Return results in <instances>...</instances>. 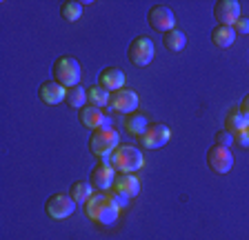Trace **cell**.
I'll return each mask as SVG.
<instances>
[{"instance_id": "6da1fadb", "label": "cell", "mask_w": 249, "mask_h": 240, "mask_svg": "<svg viewBox=\"0 0 249 240\" xmlns=\"http://www.w3.org/2000/svg\"><path fill=\"white\" fill-rule=\"evenodd\" d=\"M120 209L111 203V198L107 196V191H93L91 198L85 203V216L91 223H98L103 227H109L118 220Z\"/></svg>"}, {"instance_id": "7a4b0ae2", "label": "cell", "mask_w": 249, "mask_h": 240, "mask_svg": "<svg viewBox=\"0 0 249 240\" xmlns=\"http://www.w3.org/2000/svg\"><path fill=\"white\" fill-rule=\"evenodd\" d=\"M103 160H107L116 169V173H134L145 165V156L140 152V147L134 145H118L111 152V156L103 158Z\"/></svg>"}, {"instance_id": "3957f363", "label": "cell", "mask_w": 249, "mask_h": 240, "mask_svg": "<svg viewBox=\"0 0 249 240\" xmlns=\"http://www.w3.org/2000/svg\"><path fill=\"white\" fill-rule=\"evenodd\" d=\"M53 71V80L60 83L62 87H76L80 85V76H83V69H80V63H78L73 56H60L56 58V63L52 67Z\"/></svg>"}, {"instance_id": "277c9868", "label": "cell", "mask_w": 249, "mask_h": 240, "mask_svg": "<svg viewBox=\"0 0 249 240\" xmlns=\"http://www.w3.org/2000/svg\"><path fill=\"white\" fill-rule=\"evenodd\" d=\"M118 145H120V136L114 127H109V129H96V131H91V136H89V152H91V156L98 158V160L111 156V152H114Z\"/></svg>"}, {"instance_id": "5b68a950", "label": "cell", "mask_w": 249, "mask_h": 240, "mask_svg": "<svg viewBox=\"0 0 249 240\" xmlns=\"http://www.w3.org/2000/svg\"><path fill=\"white\" fill-rule=\"evenodd\" d=\"M156 56L154 40L149 36H136L127 47V58L134 67H147Z\"/></svg>"}, {"instance_id": "8992f818", "label": "cell", "mask_w": 249, "mask_h": 240, "mask_svg": "<svg viewBox=\"0 0 249 240\" xmlns=\"http://www.w3.org/2000/svg\"><path fill=\"white\" fill-rule=\"evenodd\" d=\"M171 129L165 122H149V127L145 129V134L138 138L140 149H160L169 142Z\"/></svg>"}, {"instance_id": "52a82bcc", "label": "cell", "mask_w": 249, "mask_h": 240, "mask_svg": "<svg viewBox=\"0 0 249 240\" xmlns=\"http://www.w3.org/2000/svg\"><path fill=\"white\" fill-rule=\"evenodd\" d=\"M207 167L213 173L223 176L229 173L233 169V154L229 147H220V145H212L207 149Z\"/></svg>"}, {"instance_id": "ba28073f", "label": "cell", "mask_w": 249, "mask_h": 240, "mask_svg": "<svg viewBox=\"0 0 249 240\" xmlns=\"http://www.w3.org/2000/svg\"><path fill=\"white\" fill-rule=\"evenodd\" d=\"M73 209H76V203L69 193H52L45 203V211L49 218L53 220H65L73 214Z\"/></svg>"}, {"instance_id": "9c48e42d", "label": "cell", "mask_w": 249, "mask_h": 240, "mask_svg": "<svg viewBox=\"0 0 249 240\" xmlns=\"http://www.w3.org/2000/svg\"><path fill=\"white\" fill-rule=\"evenodd\" d=\"M147 22H149V27L154 29V32L162 34L165 36L167 32H171V29H176V18H174V11L169 9L167 5H154L149 9V14H147Z\"/></svg>"}, {"instance_id": "30bf717a", "label": "cell", "mask_w": 249, "mask_h": 240, "mask_svg": "<svg viewBox=\"0 0 249 240\" xmlns=\"http://www.w3.org/2000/svg\"><path fill=\"white\" fill-rule=\"evenodd\" d=\"M114 180H116V169L111 167L107 160L100 158V160L91 167L89 183L93 185V189H98V191H107V189L114 187Z\"/></svg>"}, {"instance_id": "8fae6325", "label": "cell", "mask_w": 249, "mask_h": 240, "mask_svg": "<svg viewBox=\"0 0 249 240\" xmlns=\"http://www.w3.org/2000/svg\"><path fill=\"white\" fill-rule=\"evenodd\" d=\"M78 120L80 125L87 127L89 131H96V129H109L111 127V118L105 114L103 109L98 107H91V104H85L83 109L78 111Z\"/></svg>"}, {"instance_id": "7c38bea8", "label": "cell", "mask_w": 249, "mask_h": 240, "mask_svg": "<svg viewBox=\"0 0 249 240\" xmlns=\"http://www.w3.org/2000/svg\"><path fill=\"white\" fill-rule=\"evenodd\" d=\"M138 94H136L134 89H118V91H114L111 94V98H109V107L114 111H118V114H124V116H129L134 114L136 109H138Z\"/></svg>"}, {"instance_id": "4fadbf2b", "label": "cell", "mask_w": 249, "mask_h": 240, "mask_svg": "<svg viewBox=\"0 0 249 240\" xmlns=\"http://www.w3.org/2000/svg\"><path fill=\"white\" fill-rule=\"evenodd\" d=\"M213 18L218 20V25L233 27L240 18V2L238 0H218L213 5Z\"/></svg>"}, {"instance_id": "5bb4252c", "label": "cell", "mask_w": 249, "mask_h": 240, "mask_svg": "<svg viewBox=\"0 0 249 240\" xmlns=\"http://www.w3.org/2000/svg\"><path fill=\"white\" fill-rule=\"evenodd\" d=\"M65 96H67V87H62L56 80H47L38 87V98L45 104H58L65 103Z\"/></svg>"}, {"instance_id": "9a60e30c", "label": "cell", "mask_w": 249, "mask_h": 240, "mask_svg": "<svg viewBox=\"0 0 249 240\" xmlns=\"http://www.w3.org/2000/svg\"><path fill=\"white\" fill-rule=\"evenodd\" d=\"M98 85L105 89V91H109V94H114V91L123 89L124 87V73H123V69H118V67H105L103 71L98 73Z\"/></svg>"}, {"instance_id": "2e32d148", "label": "cell", "mask_w": 249, "mask_h": 240, "mask_svg": "<svg viewBox=\"0 0 249 240\" xmlns=\"http://www.w3.org/2000/svg\"><path fill=\"white\" fill-rule=\"evenodd\" d=\"M114 189L120 193H124L127 198H134V196L140 193V180L134 176V173H116Z\"/></svg>"}, {"instance_id": "e0dca14e", "label": "cell", "mask_w": 249, "mask_h": 240, "mask_svg": "<svg viewBox=\"0 0 249 240\" xmlns=\"http://www.w3.org/2000/svg\"><path fill=\"white\" fill-rule=\"evenodd\" d=\"M225 129H227L231 136L238 134V131L249 129V118L238 109V107H233V109H229L227 116H225Z\"/></svg>"}, {"instance_id": "ac0fdd59", "label": "cell", "mask_w": 249, "mask_h": 240, "mask_svg": "<svg viewBox=\"0 0 249 240\" xmlns=\"http://www.w3.org/2000/svg\"><path fill=\"white\" fill-rule=\"evenodd\" d=\"M212 42L220 49H229L233 42H236V32H233V27L216 25L212 29Z\"/></svg>"}, {"instance_id": "d6986e66", "label": "cell", "mask_w": 249, "mask_h": 240, "mask_svg": "<svg viewBox=\"0 0 249 240\" xmlns=\"http://www.w3.org/2000/svg\"><path fill=\"white\" fill-rule=\"evenodd\" d=\"M147 127H149V120H147L145 114H140V111H134V114L124 116V129H127V134H131L134 138H140V136H142Z\"/></svg>"}, {"instance_id": "ffe728a7", "label": "cell", "mask_w": 249, "mask_h": 240, "mask_svg": "<svg viewBox=\"0 0 249 240\" xmlns=\"http://www.w3.org/2000/svg\"><path fill=\"white\" fill-rule=\"evenodd\" d=\"M91 193H93V185L87 183V180H76V183H71V187H69V196L73 198L76 205H85L91 198Z\"/></svg>"}, {"instance_id": "44dd1931", "label": "cell", "mask_w": 249, "mask_h": 240, "mask_svg": "<svg viewBox=\"0 0 249 240\" xmlns=\"http://www.w3.org/2000/svg\"><path fill=\"white\" fill-rule=\"evenodd\" d=\"M109 98H111V94L105 91L100 85H91L87 89V104H91V107L105 109V107H109Z\"/></svg>"}, {"instance_id": "7402d4cb", "label": "cell", "mask_w": 249, "mask_h": 240, "mask_svg": "<svg viewBox=\"0 0 249 240\" xmlns=\"http://www.w3.org/2000/svg\"><path fill=\"white\" fill-rule=\"evenodd\" d=\"M162 45H165L169 51L178 53L187 47V36L180 32V29H171V32H167L165 36H162Z\"/></svg>"}, {"instance_id": "603a6c76", "label": "cell", "mask_w": 249, "mask_h": 240, "mask_svg": "<svg viewBox=\"0 0 249 240\" xmlns=\"http://www.w3.org/2000/svg\"><path fill=\"white\" fill-rule=\"evenodd\" d=\"M65 103L71 107V109H83L87 104V89L83 85H76V87L67 89V96H65Z\"/></svg>"}, {"instance_id": "cb8c5ba5", "label": "cell", "mask_w": 249, "mask_h": 240, "mask_svg": "<svg viewBox=\"0 0 249 240\" xmlns=\"http://www.w3.org/2000/svg\"><path fill=\"white\" fill-rule=\"evenodd\" d=\"M60 16L67 22L80 20V16H83V2H78V0H67V2H62L60 5Z\"/></svg>"}, {"instance_id": "d4e9b609", "label": "cell", "mask_w": 249, "mask_h": 240, "mask_svg": "<svg viewBox=\"0 0 249 240\" xmlns=\"http://www.w3.org/2000/svg\"><path fill=\"white\" fill-rule=\"evenodd\" d=\"M107 196L111 198V203H114L118 209H127V207H129V200L131 198H127V196H124V193H120V191H116L114 187L107 189Z\"/></svg>"}, {"instance_id": "484cf974", "label": "cell", "mask_w": 249, "mask_h": 240, "mask_svg": "<svg viewBox=\"0 0 249 240\" xmlns=\"http://www.w3.org/2000/svg\"><path fill=\"white\" fill-rule=\"evenodd\" d=\"M213 145H220V147H231L233 145V136L229 134L227 129H220L213 134Z\"/></svg>"}, {"instance_id": "4316f807", "label": "cell", "mask_w": 249, "mask_h": 240, "mask_svg": "<svg viewBox=\"0 0 249 240\" xmlns=\"http://www.w3.org/2000/svg\"><path fill=\"white\" fill-rule=\"evenodd\" d=\"M233 32H236V36H238V34L247 36V34H249V18H243V16H240L238 22L233 25Z\"/></svg>"}, {"instance_id": "83f0119b", "label": "cell", "mask_w": 249, "mask_h": 240, "mask_svg": "<svg viewBox=\"0 0 249 240\" xmlns=\"http://www.w3.org/2000/svg\"><path fill=\"white\" fill-rule=\"evenodd\" d=\"M233 145H238V147H249V131H238V134H233Z\"/></svg>"}, {"instance_id": "f1b7e54d", "label": "cell", "mask_w": 249, "mask_h": 240, "mask_svg": "<svg viewBox=\"0 0 249 240\" xmlns=\"http://www.w3.org/2000/svg\"><path fill=\"white\" fill-rule=\"evenodd\" d=\"M238 109L243 111V114H245V116H247V118H249V94H247V96H245V98H243V103H240V107H238Z\"/></svg>"}, {"instance_id": "f546056e", "label": "cell", "mask_w": 249, "mask_h": 240, "mask_svg": "<svg viewBox=\"0 0 249 240\" xmlns=\"http://www.w3.org/2000/svg\"><path fill=\"white\" fill-rule=\"evenodd\" d=\"M247 131H249V129H247Z\"/></svg>"}]
</instances>
